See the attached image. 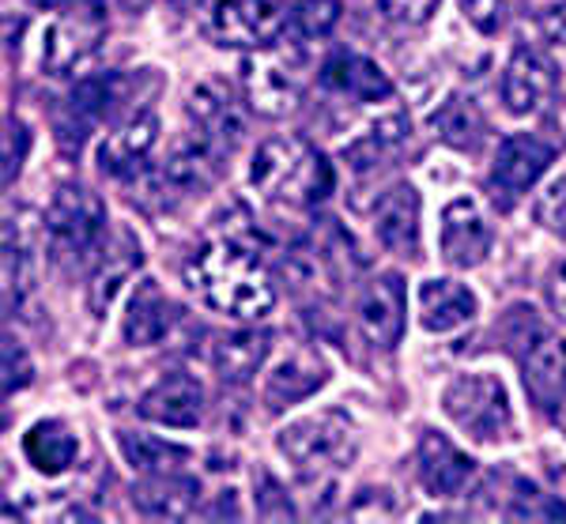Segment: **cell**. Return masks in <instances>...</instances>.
I'll use <instances>...</instances> for the list:
<instances>
[{
    "label": "cell",
    "mask_w": 566,
    "mask_h": 524,
    "mask_svg": "<svg viewBox=\"0 0 566 524\" xmlns=\"http://www.w3.org/2000/svg\"><path fill=\"white\" fill-rule=\"evenodd\" d=\"M186 287L205 302L208 310L234 321H261L276 306V287H272L269 272L258 261V253L239 238H208L189 253Z\"/></svg>",
    "instance_id": "obj_1"
},
{
    "label": "cell",
    "mask_w": 566,
    "mask_h": 524,
    "mask_svg": "<svg viewBox=\"0 0 566 524\" xmlns=\"http://www.w3.org/2000/svg\"><path fill=\"white\" fill-rule=\"evenodd\" d=\"M250 186L269 205L287 211H306L322 205L328 192H333L336 174L333 163L314 144L295 133H283L258 144V151L250 159Z\"/></svg>",
    "instance_id": "obj_2"
},
{
    "label": "cell",
    "mask_w": 566,
    "mask_h": 524,
    "mask_svg": "<svg viewBox=\"0 0 566 524\" xmlns=\"http://www.w3.org/2000/svg\"><path fill=\"white\" fill-rule=\"evenodd\" d=\"M276 449L291 464V472L298 475V483L325 491L355 461L359 434H355L352 419L344 411H317V416L283 427L276 434Z\"/></svg>",
    "instance_id": "obj_3"
},
{
    "label": "cell",
    "mask_w": 566,
    "mask_h": 524,
    "mask_svg": "<svg viewBox=\"0 0 566 524\" xmlns=\"http://www.w3.org/2000/svg\"><path fill=\"white\" fill-rule=\"evenodd\" d=\"M442 411L458 422L464 434L488 441V446L510 441L517 430L506 385H502L499 374H488V370L458 374L442 392Z\"/></svg>",
    "instance_id": "obj_4"
},
{
    "label": "cell",
    "mask_w": 566,
    "mask_h": 524,
    "mask_svg": "<svg viewBox=\"0 0 566 524\" xmlns=\"http://www.w3.org/2000/svg\"><path fill=\"white\" fill-rule=\"evenodd\" d=\"M242 95L245 106L253 114L280 122L291 117L303 106L306 95V76H303V57L295 50H276V45H264L253 50L242 61Z\"/></svg>",
    "instance_id": "obj_5"
},
{
    "label": "cell",
    "mask_w": 566,
    "mask_h": 524,
    "mask_svg": "<svg viewBox=\"0 0 566 524\" xmlns=\"http://www.w3.org/2000/svg\"><path fill=\"white\" fill-rule=\"evenodd\" d=\"M109 31L106 0H69L65 12L45 27L42 39V69L50 76H72L95 57Z\"/></svg>",
    "instance_id": "obj_6"
},
{
    "label": "cell",
    "mask_w": 566,
    "mask_h": 524,
    "mask_svg": "<svg viewBox=\"0 0 566 524\" xmlns=\"http://www.w3.org/2000/svg\"><path fill=\"white\" fill-rule=\"evenodd\" d=\"M45 234H50L53 250L69 256H84L98 250L106 234V205L98 192L87 186H61L53 192L50 208H45Z\"/></svg>",
    "instance_id": "obj_7"
},
{
    "label": "cell",
    "mask_w": 566,
    "mask_h": 524,
    "mask_svg": "<svg viewBox=\"0 0 566 524\" xmlns=\"http://www.w3.org/2000/svg\"><path fill=\"white\" fill-rule=\"evenodd\" d=\"M125 87H129V80H125L122 72H95V76L80 80V84L69 91L65 103H61L57 117H53L61 151L80 155L91 128L103 125L106 117H114L117 103L125 98Z\"/></svg>",
    "instance_id": "obj_8"
},
{
    "label": "cell",
    "mask_w": 566,
    "mask_h": 524,
    "mask_svg": "<svg viewBox=\"0 0 566 524\" xmlns=\"http://www.w3.org/2000/svg\"><path fill=\"white\" fill-rule=\"evenodd\" d=\"M287 27L276 0H216L208 15V34L227 50H264L276 45Z\"/></svg>",
    "instance_id": "obj_9"
},
{
    "label": "cell",
    "mask_w": 566,
    "mask_h": 524,
    "mask_svg": "<svg viewBox=\"0 0 566 524\" xmlns=\"http://www.w3.org/2000/svg\"><path fill=\"white\" fill-rule=\"evenodd\" d=\"M555 87H559L555 61L547 57L541 45L517 42L506 61V72H502V103H506L510 114L525 117L544 109L555 98Z\"/></svg>",
    "instance_id": "obj_10"
},
{
    "label": "cell",
    "mask_w": 566,
    "mask_h": 524,
    "mask_svg": "<svg viewBox=\"0 0 566 524\" xmlns=\"http://www.w3.org/2000/svg\"><path fill=\"white\" fill-rule=\"evenodd\" d=\"M555 151L559 147L544 140L541 133H510L499 144L495 163H491V189H495V197L514 200L533 189L547 174V167H552Z\"/></svg>",
    "instance_id": "obj_11"
},
{
    "label": "cell",
    "mask_w": 566,
    "mask_h": 524,
    "mask_svg": "<svg viewBox=\"0 0 566 524\" xmlns=\"http://www.w3.org/2000/svg\"><path fill=\"white\" fill-rule=\"evenodd\" d=\"M522 378L528 400L541 411L566 408V339L533 325V336L522 344Z\"/></svg>",
    "instance_id": "obj_12"
},
{
    "label": "cell",
    "mask_w": 566,
    "mask_h": 524,
    "mask_svg": "<svg viewBox=\"0 0 566 524\" xmlns=\"http://www.w3.org/2000/svg\"><path fill=\"white\" fill-rule=\"evenodd\" d=\"M438 245H442V256L453 269H476V264L488 261L491 245H495V231H491V219L476 197L461 192L446 205Z\"/></svg>",
    "instance_id": "obj_13"
},
{
    "label": "cell",
    "mask_w": 566,
    "mask_h": 524,
    "mask_svg": "<svg viewBox=\"0 0 566 524\" xmlns=\"http://www.w3.org/2000/svg\"><path fill=\"white\" fill-rule=\"evenodd\" d=\"M405 314H408V294H405V280L397 272H381L363 287L359 294V328L367 336V344L381 347V352H392L405 336Z\"/></svg>",
    "instance_id": "obj_14"
},
{
    "label": "cell",
    "mask_w": 566,
    "mask_h": 524,
    "mask_svg": "<svg viewBox=\"0 0 566 524\" xmlns=\"http://www.w3.org/2000/svg\"><path fill=\"white\" fill-rule=\"evenodd\" d=\"M155 144H159L155 109H133L98 140V170L109 174V178H133V174L144 170Z\"/></svg>",
    "instance_id": "obj_15"
},
{
    "label": "cell",
    "mask_w": 566,
    "mask_h": 524,
    "mask_svg": "<svg viewBox=\"0 0 566 524\" xmlns=\"http://www.w3.org/2000/svg\"><path fill=\"white\" fill-rule=\"evenodd\" d=\"M136 411H140V419L159 422V427L189 430L205 419V385L186 370H167L144 392Z\"/></svg>",
    "instance_id": "obj_16"
},
{
    "label": "cell",
    "mask_w": 566,
    "mask_h": 524,
    "mask_svg": "<svg viewBox=\"0 0 566 524\" xmlns=\"http://www.w3.org/2000/svg\"><path fill=\"white\" fill-rule=\"evenodd\" d=\"M416 468H419V483L434 494V499H458L464 494V486L476 475V461L469 453H461L446 434L438 430H427L419 438V453H416Z\"/></svg>",
    "instance_id": "obj_17"
},
{
    "label": "cell",
    "mask_w": 566,
    "mask_h": 524,
    "mask_svg": "<svg viewBox=\"0 0 566 524\" xmlns=\"http://www.w3.org/2000/svg\"><path fill=\"white\" fill-rule=\"evenodd\" d=\"M186 114H189V125L200 128L205 136H212L227 155L242 144L245 117H242L239 103L231 98V91L219 87L216 80H205V84H197L193 91H189Z\"/></svg>",
    "instance_id": "obj_18"
},
{
    "label": "cell",
    "mask_w": 566,
    "mask_h": 524,
    "mask_svg": "<svg viewBox=\"0 0 566 524\" xmlns=\"http://www.w3.org/2000/svg\"><path fill=\"white\" fill-rule=\"evenodd\" d=\"M328 381V363L314 347H295L287 358H280L276 370L264 381V404L272 411L291 408V404H303L314 397L317 389Z\"/></svg>",
    "instance_id": "obj_19"
},
{
    "label": "cell",
    "mask_w": 566,
    "mask_h": 524,
    "mask_svg": "<svg viewBox=\"0 0 566 524\" xmlns=\"http://www.w3.org/2000/svg\"><path fill=\"white\" fill-rule=\"evenodd\" d=\"M200 483L181 472H148L133 483V505L151 521H186L197 513Z\"/></svg>",
    "instance_id": "obj_20"
},
{
    "label": "cell",
    "mask_w": 566,
    "mask_h": 524,
    "mask_svg": "<svg viewBox=\"0 0 566 524\" xmlns=\"http://www.w3.org/2000/svg\"><path fill=\"white\" fill-rule=\"evenodd\" d=\"M322 84L328 91L355 103H386L392 98V80L378 61L363 57V53L340 50L322 64Z\"/></svg>",
    "instance_id": "obj_21"
},
{
    "label": "cell",
    "mask_w": 566,
    "mask_h": 524,
    "mask_svg": "<svg viewBox=\"0 0 566 524\" xmlns=\"http://www.w3.org/2000/svg\"><path fill=\"white\" fill-rule=\"evenodd\" d=\"M374 234L389 253L419 256V192L400 181L374 208Z\"/></svg>",
    "instance_id": "obj_22"
},
{
    "label": "cell",
    "mask_w": 566,
    "mask_h": 524,
    "mask_svg": "<svg viewBox=\"0 0 566 524\" xmlns=\"http://www.w3.org/2000/svg\"><path fill=\"white\" fill-rule=\"evenodd\" d=\"M175 321H178V310H175V302L163 294L159 283L140 280L129 298V314L122 321V336L129 347H155L167 339Z\"/></svg>",
    "instance_id": "obj_23"
},
{
    "label": "cell",
    "mask_w": 566,
    "mask_h": 524,
    "mask_svg": "<svg viewBox=\"0 0 566 524\" xmlns=\"http://www.w3.org/2000/svg\"><path fill=\"white\" fill-rule=\"evenodd\" d=\"M480 302L458 280H423L419 283V325L427 333H453L476 317Z\"/></svg>",
    "instance_id": "obj_24"
},
{
    "label": "cell",
    "mask_w": 566,
    "mask_h": 524,
    "mask_svg": "<svg viewBox=\"0 0 566 524\" xmlns=\"http://www.w3.org/2000/svg\"><path fill=\"white\" fill-rule=\"evenodd\" d=\"M144 253H140V242L129 234V231H117L114 238L106 242L103 250V261H98L95 275H91V287H87V302H91V314L103 317L109 310V302L117 298L122 283L140 269Z\"/></svg>",
    "instance_id": "obj_25"
},
{
    "label": "cell",
    "mask_w": 566,
    "mask_h": 524,
    "mask_svg": "<svg viewBox=\"0 0 566 524\" xmlns=\"http://www.w3.org/2000/svg\"><path fill=\"white\" fill-rule=\"evenodd\" d=\"M408 140H412V122H408V114H386V117H378L363 136H355L352 144H344V163L359 174L378 170V167H386L392 155H400V147Z\"/></svg>",
    "instance_id": "obj_26"
},
{
    "label": "cell",
    "mask_w": 566,
    "mask_h": 524,
    "mask_svg": "<svg viewBox=\"0 0 566 524\" xmlns=\"http://www.w3.org/2000/svg\"><path fill=\"white\" fill-rule=\"evenodd\" d=\"M272 352V336L258 328H242V333H227L212 344V366L227 385H250L253 374L264 366Z\"/></svg>",
    "instance_id": "obj_27"
},
{
    "label": "cell",
    "mask_w": 566,
    "mask_h": 524,
    "mask_svg": "<svg viewBox=\"0 0 566 524\" xmlns=\"http://www.w3.org/2000/svg\"><path fill=\"white\" fill-rule=\"evenodd\" d=\"M76 453H80V441L61 419H42L23 434L27 464L42 475H65L76 464Z\"/></svg>",
    "instance_id": "obj_28"
},
{
    "label": "cell",
    "mask_w": 566,
    "mask_h": 524,
    "mask_svg": "<svg viewBox=\"0 0 566 524\" xmlns=\"http://www.w3.org/2000/svg\"><path fill=\"white\" fill-rule=\"evenodd\" d=\"M117 446H122V457L133 464V472H181L193 453L178 441L155 438V434H136V430H122L117 434Z\"/></svg>",
    "instance_id": "obj_29"
},
{
    "label": "cell",
    "mask_w": 566,
    "mask_h": 524,
    "mask_svg": "<svg viewBox=\"0 0 566 524\" xmlns=\"http://www.w3.org/2000/svg\"><path fill=\"white\" fill-rule=\"evenodd\" d=\"M434 128H438V136L450 147H458V151H476L483 144V136H488V122H483L480 106L464 95L446 98L442 109L434 114Z\"/></svg>",
    "instance_id": "obj_30"
},
{
    "label": "cell",
    "mask_w": 566,
    "mask_h": 524,
    "mask_svg": "<svg viewBox=\"0 0 566 524\" xmlns=\"http://www.w3.org/2000/svg\"><path fill=\"white\" fill-rule=\"evenodd\" d=\"M344 15V0H295L291 8V31L295 39L314 42V39H328L336 31Z\"/></svg>",
    "instance_id": "obj_31"
},
{
    "label": "cell",
    "mask_w": 566,
    "mask_h": 524,
    "mask_svg": "<svg viewBox=\"0 0 566 524\" xmlns=\"http://www.w3.org/2000/svg\"><path fill=\"white\" fill-rule=\"evenodd\" d=\"M510 521H559L566 517V502L552 499V494H544L541 486L533 483H514V494H510V505L506 510Z\"/></svg>",
    "instance_id": "obj_32"
},
{
    "label": "cell",
    "mask_w": 566,
    "mask_h": 524,
    "mask_svg": "<svg viewBox=\"0 0 566 524\" xmlns=\"http://www.w3.org/2000/svg\"><path fill=\"white\" fill-rule=\"evenodd\" d=\"M378 15L397 27H423L438 12V0H374Z\"/></svg>",
    "instance_id": "obj_33"
},
{
    "label": "cell",
    "mask_w": 566,
    "mask_h": 524,
    "mask_svg": "<svg viewBox=\"0 0 566 524\" xmlns=\"http://www.w3.org/2000/svg\"><path fill=\"white\" fill-rule=\"evenodd\" d=\"M253 486H258V517H264V521H287V517H295V505H291L287 491H283V486L272 480L269 472H258Z\"/></svg>",
    "instance_id": "obj_34"
},
{
    "label": "cell",
    "mask_w": 566,
    "mask_h": 524,
    "mask_svg": "<svg viewBox=\"0 0 566 524\" xmlns=\"http://www.w3.org/2000/svg\"><path fill=\"white\" fill-rule=\"evenodd\" d=\"M27 147H31V133L20 117L8 114L4 122V186H12L23 170V159H27Z\"/></svg>",
    "instance_id": "obj_35"
},
{
    "label": "cell",
    "mask_w": 566,
    "mask_h": 524,
    "mask_svg": "<svg viewBox=\"0 0 566 524\" xmlns=\"http://www.w3.org/2000/svg\"><path fill=\"white\" fill-rule=\"evenodd\" d=\"M31 355H27V347L20 344V339L4 336V397H15L20 389H27L31 385Z\"/></svg>",
    "instance_id": "obj_36"
},
{
    "label": "cell",
    "mask_w": 566,
    "mask_h": 524,
    "mask_svg": "<svg viewBox=\"0 0 566 524\" xmlns=\"http://www.w3.org/2000/svg\"><path fill=\"white\" fill-rule=\"evenodd\" d=\"M461 12L480 34H499L506 23V0H461Z\"/></svg>",
    "instance_id": "obj_37"
},
{
    "label": "cell",
    "mask_w": 566,
    "mask_h": 524,
    "mask_svg": "<svg viewBox=\"0 0 566 524\" xmlns=\"http://www.w3.org/2000/svg\"><path fill=\"white\" fill-rule=\"evenodd\" d=\"M536 219L547 227V231H559L566 234V178L552 181L547 192L536 200Z\"/></svg>",
    "instance_id": "obj_38"
},
{
    "label": "cell",
    "mask_w": 566,
    "mask_h": 524,
    "mask_svg": "<svg viewBox=\"0 0 566 524\" xmlns=\"http://www.w3.org/2000/svg\"><path fill=\"white\" fill-rule=\"evenodd\" d=\"M392 513H397V505H392V494L389 491H363L359 499L348 505V517L355 521H389Z\"/></svg>",
    "instance_id": "obj_39"
},
{
    "label": "cell",
    "mask_w": 566,
    "mask_h": 524,
    "mask_svg": "<svg viewBox=\"0 0 566 524\" xmlns=\"http://www.w3.org/2000/svg\"><path fill=\"white\" fill-rule=\"evenodd\" d=\"M536 31L544 34L547 45H566V0H555L536 12Z\"/></svg>",
    "instance_id": "obj_40"
},
{
    "label": "cell",
    "mask_w": 566,
    "mask_h": 524,
    "mask_svg": "<svg viewBox=\"0 0 566 524\" xmlns=\"http://www.w3.org/2000/svg\"><path fill=\"white\" fill-rule=\"evenodd\" d=\"M541 133H552V144L563 151L566 147V98H552V109L544 114Z\"/></svg>",
    "instance_id": "obj_41"
},
{
    "label": "cell",
    "mask_w": 566,
    "mask_h": 524,
    "mask_svg": "<svg viewBox=\"0 0 566 524\" xmlns=\"http://www.w3.org/2000/svg\"><path fill=\"white\" fill-rule=\"evenodd\" d=\"M547 298H552V310L566 321V261L552 272V283H547Z\"/></svg>",
    "instance_id": "obj_42"
},
{
    "label": "cell",
    "mask_w": 566,
    "mask_h": 524,
    "mask_svg": "<svg viewBox=\"0 0 566 524\" xmlns=\"http://www.w3.org/2000/svg\"><path fill=\"white\" fill-rule=\"evenodd\" d=\"M125 8H129V12H144V8L151 4V0H122Z\"/></svg>",
    "instance_id": "obj_43"
},
{
    "label": "cell",
    "mask_w": 566,
    "mask_h": 524,
    "mask_svg": "<svg viewBox=\"0 0 566 524\" xmlns=\"http://www.w3.org/2000/svg\"><path fill=\"white\" fill-rule=\"evenodd\" d=\"M34 8H57V4H69V0H31Z\"/></svg>",
    "instance_id": "obj_44"
},
{
    "label": "cell",
    "mask_w": 566,
    "mask_h": 524,
    "mask_svg": "<svg viewBox=\"0 0 566 524\" xmlns=\"http://www.w3.org/2000/svg\"><path fill=\"white\" fill-rule=\"evenodd\" d=\"M559 427H563V434H566V408L559 411Z\"/></svg>",
    "instance_id": "obj_45"
}]
</instances>
